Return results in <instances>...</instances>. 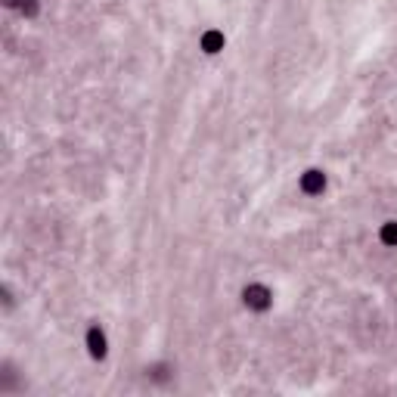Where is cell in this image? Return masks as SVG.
Returning <instances> with one entry per match:
<instances>
[{
    "instance_id": "obj_1",
    "label": "cell",
    "mask_w": 397,
    "mask_h": 397,
    "mask_svg": "<svg viewBox=\"0 0 397 397\" xmlns=\"http://www.w3.org/2000/svg\"><path fill=\"white\" fill-rule=\"evenodd\" d=\"M242 304H246L248 311L264 313V311H270L273 307V292L267 289L264 283H248L246 289H242Z\"/></svg>"
},
{
    "instance_id": "obj_2",
    "label": "cell",
    "mask_w": 397,
    "mask_h": 397,
    "mask_svg": "<svg viewBox=\"0 0 397 397\" xmlns=\"http://www.w3.org/2000/svg\"><path fill=\"white\" fill-rule=\"evenodd\" d=\"M298 187L304 196H323L326 187H329V177H326V171H320V168H307L304 174H301Z\"/></svg>"
},
{
    "instance_id": "obj_3",
    "label": "cell",
    "mask_w": 397,
    "mask_h": 397,
    "mask_svg": "<svg viewBox=\"0 0 397 397\" xmlns=\"http://www.w3.org/2000/svg\"><path fill=\"white\" fill-rule=\"evenodd\" d=\"M84 344H87V354H91L93 360H106V354H109V342H106V332H102V326H100V323H93L91 329H87Z\"/></svg>"
},
{
    "instance_id": "obj_4",
    "label": "cell",
    "mask_w": 397,
    "mask_h": 397,
    "mask_svg": "<svg viewBox=\"0 0 397 397\" xmlns=\"http://www.w3.org/2000/svg\"><path fill=\"white\" fill-rule=\"evenodd\" d=\"M223 31H217V28H208L202 35V41H198V47H202V53H208V56H214V53H221L223 50Z\"/></svg>"
},
{
    "instance_id": "obj_5",
    "label": "cell",
    "mask_w": 397,
    "mask_h": 397,
    "mask_svg": "<svg viewBox=\"0 0 397 397\" xmlns=\"http://www.w3.org/2000/svg\"><path fill=\"white\" fill-rule=\"evenodd\" d=\"M379 239H382V246L397 248V221H385V223H382Z\"/></svg>"
},
{
    "instance_id": "obj_6",
    "label": "cell",
    "mask_w": 397,
    "mask_h": 397,
    "mask_svg": "<svg viewBox=\"0 0 397 397\" xmlns=\"http://www.w3.org/2000/svg\"><path fill=\"white\" fill-rule=\"evenodd\" d=\"M3 3L10 6V10H19L22 16H35V12L41 10V3H37V0H3Z\"/></svg>"
}]
</instances>
